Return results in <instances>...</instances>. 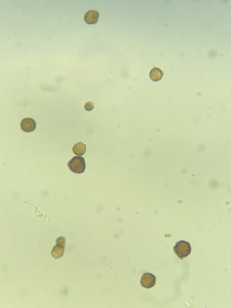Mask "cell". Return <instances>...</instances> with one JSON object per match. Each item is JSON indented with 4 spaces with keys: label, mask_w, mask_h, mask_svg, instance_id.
I'll list each match as a JSON object with an SVG mask.
<instances>
[{
    "label": "cell",
    "mask_w": 231,
    "mask_h": 308,
    "mask_svg": "<svg viewBox=\"0 0 231 308\" xmlns=\"http://www.w3.org/2000/svg\"><path fill=\"white\" fill-rule=\"evenodd\" d=\"M173 249L175 254L182 260L189 256L191 251V247L190 243L182 240L176 243L173 247Z\"/></svg>",
    "instance_id": "obj_1"
},
{
    "label": "cell",
    "mask_w": 231,
    "mask_h": 308,
    "mask_svg": "<svg viewBox=\"0 0 231 308\" xmlns=\"http://www.w3.org/2000/svg\"><path fill=\"white\" fill-rule=\"evenodd\" d=\"M67 166L69 169L75 173H83L86 168L85 159L82 156H75L68 162Z\"/></svg>",
    "instance_id": "obj_2"
},
{
    "label": "cell",
    "mask_w": 231,
    "mask_h": 308,
    "mask_svg": "<svg viewBox=\"0 0 231 308\" xmlns=\"http://www.w3.org/2000/svg\"><path fill=\"white\" fill-rule=\"evenodd\" d=\"M156 278L155 276L151 273H144L140 280L141 286L147 289L154 287L156 284Z\"/></svg>",
    "instance_id": "obj_3"
},
{
    "label": "cell",
    "mask_w": 231,
    "mask_h": 308,
    "mask_svg": "<svg viewBox=\"0 0 231 308\" xmlns=\"http://www.w3.org/2000/svg\"><path fill=\"white\" fill-rule=\"evenodd\" d=\"M20 125L21 130L23 131L29 133L34 131L36 128V122L35 120L30 118H24L21 121Z\"/></svg>",
    "instance_id": "obj_4"
},
{
    "label": "cell",
    "mask_w": 231,
    "mask_h": 308,
    "mask_svg": "<svg viewBox=\"0 0 231 308\" xmlns=\"http://www.w3.org/2000/svg\"><path fill=\"white\" fill-rule=\"evenodd\" d=\"M99 16V14L97 11L90 10L85 14L84 18L87 24H95L97 23Z\"/></svg>",
    "instance_id": "obj_5"
},
{
    "label": "cell",
    "mask_w": 231,
    "mask_h": 308,
    "mask_svg": "<svg viewBox=\"0 0 231 308\" xmlns=\"http://www.w3.org/2000/svg\"><path fill=\"white\" fill-rule=\"evenodd\" d=\"M164 75V73L162 70L158 67L153 68L150 71L149 73L151 79L154 82H157L161 80Z\"/></svg>",
    "instance_id": "obj_6"
},
{
    "label": "cell",
    "mask_w": 231,
    "mask_h": 308,
    "mask_svg": "<svg viewBox=\"0 0 231 308\" xmlns=\"http://www.w3.org/2000/svg\"><path fill=\"white\" fill-rule=\"evenodd\" d=\"M73 152L77 156H82L86 150V145L82 142H78L75 144L72 148Z\"/></svg>",
    "instance_id": "obj_7"
},
{
    "label": "cell",
    "mask_w": 231,
    "mask_h": 308,
    "mask_svg": "<svg viewBox=\"0 0 231 308\" xmlns=\"http://www.w3.org/2000/svg\"><path fill=\"white\" fill-rule=\"evenodd\" d=\"M64 251L63 246L58 245L53 248L52 251V254L55 258H59L63 255Z\"/></svg>",
    "instance_id": "obj_8"
},
{
    "label": "cell",
    "mask_w": 231,
    "mask_h": 308,
    "mask_svg": "<svg viewBox=\"0 0 231 308\" xmlns=\"http://www.w3.org/2000/svg\"><path fill=\"white\" fill-rule=\"evenodd\" d=\"M94 108V104L92 102H88L86 103L84 105L85 109L87 111H91Z\"/></svg>",
    "instance_id": "obj_9"
},
{
    "label": "cell",
    "mask_w": 231,
    "mask_h": 308,
    "mask_svg": "<svg viewBox=\"0 0 231 308\" xmlns=\"http://www.w3.org/2000/svg\"><path fill=\"white\" fill-rule=\"evenodd\" d=\"M57 243L58 245L64 246V245L65 240L63 238H60L57 240Z\"/></svg>",
    "instance_id": "obj_10"
}]
</instances>
